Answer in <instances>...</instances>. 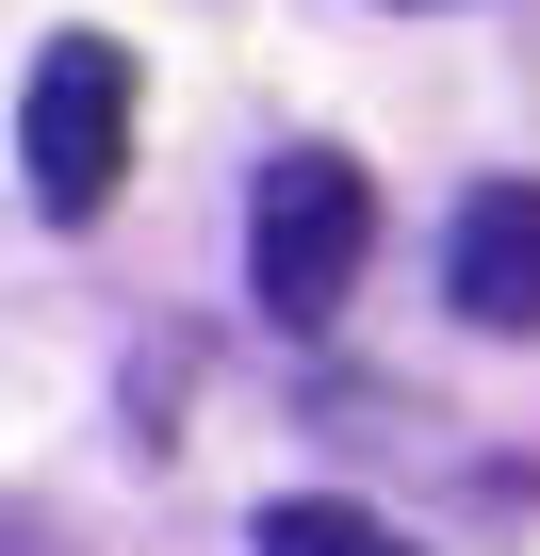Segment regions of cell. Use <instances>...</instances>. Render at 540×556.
<instances>
[{"label": "cell", "instance_id": "3", "mask_svg": "<svg viewBox=\"0 0 540 556\" xmlns=\"http://www.w3.org/2000/svg\"><path fill=\"white\" fill-rule=\"evenodd\" d=\"M442 295L475 328H540V180H475L442 229Z\"/></svg>", "mask_w": 540, "mask_h": 556}, {"label": "cell", "instance_id": "5", "mask_svg": "<svg viewBox=\"0 0 540 556\" xmlns=\"http://www.w3.org/2000/svg\"><path fill=\"white\" fill-rule=\"evenodd\" d=\"M0 556H50V523H17V507H0Z\"/></svg>", "mask_w": 540, "mask_h": 556}, {"label": "cell", "instance_id": "2", "mask_svg": "<svg viewBox=\"0 0 540 556\" xmlns=\"http://www.w3.org/2000/svg\"><path fill=\"white\" fill-rule=\"evenodd\" d=\"M17 164H34V213H115V164H131V50L115 34H50L34 83H17Z\"/></svg>", "mask_w": 540, "mask_h": 556}, {"label": "cell", "instance_id": "4", "mask_svg": "<svg viewBox=\"0 0 540 556\" xmlns=\"http://www.w3.org/2000/svg\"><path fill=\"white\" fill-rule=\"evenodd\" d=\"M262 556H410V540L344 491H296V507H262Z\"/></svg>", "mask_w": 540, "mask_h": 556}, {"label": "cell", "instance_id": "1", "mask_svg": "<svg viewBox=\"0 0 540 556\" xmlns=\"http://www.w3.org/2000/svg\"><path fill=\"white\" fill-rule=\"evenodd\" d=\"M361 245H377V180L344 148H279L246 197V295L279 312V328H328L361 295Z\"/></svg>", "mask_w": 540, "mask_h": 556}]
</instances>
